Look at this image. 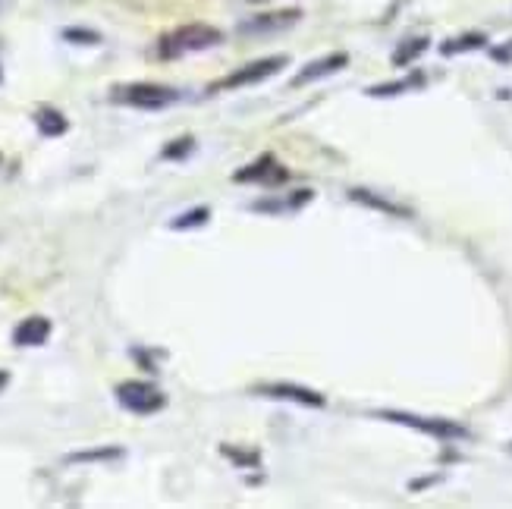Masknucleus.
<instances>
[{
  "label": "nucleus",
  "instance_id": "1",
  "mask_svg": "<svg viewBox=\"0 0 512 509\" xmlns=\"http://www.w3.org/2000/svg\"><path fill=\"white\" fill-rule=\"evenodd\" d=\"M220 29L214 26H205V22H192V26H180V29H173L161 38L158 44V54L164 60H176V57H183V54H195V51H208L214 48V44H220Z\"/></svg>",
  "mask_w": 512,
  "mask_h": 509
},
{
  "label": "nucleus",
  "instance_id": "2",
  "mask_svg": "<svg viewBox=\"0 0 512 509\" xmlns=\"http://www.w3.org/2000/svg\"><path fill=\"white\" fill-rule=\"evenodd\" d=\"M110 98L117 104L136 107V110H164L180 101V92H176V88H167V85H154V82H132V85L114 88Z\"/></svg>",
  "mask_w": 512,
  "mask_h": 509
},
{
  "label": "nucleus",
  "instance_id": "3",
  "mask_svg": "<svg viewBox=\"0 0 512 509\" xmlns=\"http://www.w3.org/2000/svg\"><path fill=\"white\" fill-rule=\"evenodd\" d=\"M117 403L132 415H154L167 406V396L151 381H123L117 384Z\"/></svg>",
  "mask_w": 512,
  "mask_h": 509
},
{
  "label": "nucleus",
  "instance_id": "4",
  "mask_svg": "<svg viewBox=\"0 0 512 509\" xmlns=\"http://www.w3.org/2000/svg\"><path fill=\"white\" fill-rule=\"evenodd\" d=\"M289 63V57L286 54H277V57H264V60H255V63H249V66H242V70H236V73H230V76H224L220 82H214L208 92H236V88H246V85H258V82H264V79H271V76H277L283 66Z\"/></svg>",
  "mask_w": 512,
  "mask_h": 509
},
{
  "label": "nucleus",
  "instance_id": "5",
  "mask_svg": "<svg viewBox=\"0 0 512 509\" xmlns=\"http://www.w3.org/2000/svg\"><path fill=\"white\" fill-rule=\"evenodd\" d=\"M377 418L406 425V428L421 431V434H431L437 440H465L469 437V431L456 422H450V418H425V415H412V412H377Z\"/></svg>",
  "mask_w": 512,
  "mask_h": 509
},
{
  "label": "nucleus",
  "instance_id": "6",
  "mask_svg": "<svg viewBox=\"0 0 512 509\" xmlns=\"http://www.w3.org/2000/svg\"><path fill=\"white\" fill-rule=\"evenodd\" d=\"M261 396H271V400H286V403H299V406H308V409H324V396L308 390V387H299V384H261L255 387Z\"/></svg>",
  "mask_w": 512,
  "mask_h": 509
},
{
  "label": "nucleus",
  "instance_id": "7",
  "mask_svg": "<svg viewBox=\"0 0 512 509\" xmlns=\"http://www.w3.org/2000/svg\"><path fill=\"white\" fill-rule=\"evenodd\" d=\"M283 176H286V170L277 164L274 154H261L255 164L236 170L233 180L236 183H277V180H283Z\"/></svg>",
  "mask_w": 512,
  "mask_h": 509
},
{
  "label": "nucleus",
  "instance_id": "8",
  "mask_svg": "<svg viewBox=\"0 0 512 509\" xmlns=\"http://www.w3.org/2000/svg\"><path fill=\"white\" fill-rule=\"evenodd\" d=\"M51 337V321L41 318V315H32V318H22L13 330V343L19 349H29V346H44Z\"/></svg>",
  "mask_w": 512,
  "mask_h": 509
},
{
  "label": "nucleus",
  "instance_id": "9",
  "mask_svg": "<svg viewBox=\"0 0 512 509\" xmlns=\"http://www.w3.org/2000/svg\"><path fill=\"white\" fill-rule=\"evenodd\" d=\"M346 63H349L346 54H327V57H321V60H311L308 66H302V70L296 73V79L289 82V85H293V88H302V85L315 82V79H324V76L340 73Z\"/></svg>",
  "mask_w": 512,
  "mask_h": 509
},
{
  "label": "nucleus",
  "instance_id": "10",
  "mask_svg": "<svg viewBox=\"0 0 512 509\" xmlns=\"http://www.w3.org/2000/svg\"><path fill=\"white\" fill-rule=\"evenodd\" d=\"M302 13L299 10H280V13H261L249 22H242V32H249V35H264V32H280L286 26H293V22L299 19Z\"/></svg>",
  "mask_w": 512,
  "mask_h": 509
},
{
  "label": "nucleus",
  "instance_id": "11",
  "mask_svg": "<svg viewBox=\"0 0 512 509\" xmlns=\"http://www.w3.org/2000/svg\"><path fill=\"white\" fill-rule=\"evenodd\" d=\"M35 126H38V132H41L44 139H57V136H63L66 129H70L66 117L60 114V110H54V107H41L38 114H35Z\"/></svg>",
  "mask_w": 512,
  "mask_h": 509
},
{
  "label": "nucleus",
  "instance_id": "12",
  "mask_svg": "<svg viewBox=\"0 0 512 509\" xmlns=\"http://www.w3.org/2000/svg\"><path fill=\"white\" fill-rule=\"evenodd\" d=\"M421 85H425V76H421V73H412V76L399 79V82L374 85V88H368V95H371V98H393V95H406V92H412V88H421Z\"/></svg>",
  "mask_w": 512,
  "mask_h": 509
},
{
  "label": "nucleus",
  "instance_id": "13",
  "mask_svg": "<svg viewBox=\"0 0 512 509\" xmlns=\"http://www.w3.org/2000/svg\"><path fill=\"white\" fill-rule=\"evenodd\" d=\"M349 195L355 198V202H362V205H368V208H377V211H384V214H393V217H409V214H412L409 208L393 205V202H387V198L374 195V192H368V189H352Z\"/></svg>",
  "mask_w": 512,
  "mask_h": 509
},
{
  "label": "nucleus",
  "instance_id": "14",
  "mask_svg": "<svg viewBox=\"0 0 512 509\" xmlns=\"http://www.w3.org/2000/svg\"><path fill=\"white\" fill-rule=\"evenodd\" d=\"M487 38L481 32H469V35H459V38H450V41H443L440 44V54L443 57H456V54H465V51H478L484 48Z\"/></svg>",
  "mask_w": 512,
  "mask_h": 509
},
{
  "label": "nucleus",
  "instance_id": "15",
  "mask_svg": "<svg viewBox=\"0 0 512 509\" xmlns=\"http://www.w3.org/2000/svg\"><path fill=\"white\" fill-rule=\"evenodd\" d=\"M425 51H428V38H425V35H421V38H406V41L393 51V66H409L415 57H421Z\"/></svg>",
  "mask_w": 512,
  "mask_h": 509
},
{
  "label": "nucleus",
  "instance_id": "16",
  "mask_svg": "<svg viewBox=\"0 0 512 509\" xmlns=\"http://www.w3.org/2000/svg\"><path fill=\"white\" fill-rule=\"evenodd\" d=\"M114 459H123V450L120 447L82 450V453H70V456H66V462H73V466H82V462H114Z\"/></svg>",
  "mask_w": 512,
  "mask_h": 509
},
{
  "label": "nucleus",
  "instance_id": "17",
  "mask_svg": "<svg viewBox=\"0 0 512 509\" xmlns=\"http://www.w3.org/2000/svg\"><path fill=\"white\" fill-rule=\"evenodd\" d=\"M208 217H211V208H192L186 214H180L176 220H170V230H192V227H205L208 224Z\"/></svg>",
  "mask_w": 512,
  "mask_h": 509
},
{
  "label": "nucleus",
  "instance_id": "18",
  "mask_svg": "<svg viewBox=\"0 0 512 509\" xmlns=\"http://www.w3.org/2000/svg\"><path fill=\"white\" fill-rule=\"evenodd\" d=\"M195 148V142L189 139V136H183V139H176L173 145H167L164 151H161V158H167V161H180V158H186V154Z\"/></svg>",
  "mask_w": 512,
  "mask_h": 509
},
{
  "label": "nucleus",
  "instance_id": "19",
  "mask_svg": "<svg viewBox=\"0 0 512 509\" xmlns=\"http://www.w3.org/2000/svg\"><path fill=\"white\" fill-rule=\"evenodd\" d=\"M63 38L70 44H101V35L92 32V29H66Z\"/></svg>",
  "mask_w": 512,
  "mask_h": 509
},
{
  "label": "nucleus",
  "instance_id": "20",
  "mask_svg": "<svg viewBox=\"0 0 512 509\" xmlns=\"http://www.w3.org/2000/svg\"><path fill=\"white\" fill-rule=\"evenodd\" d=\"M224 456H230L236 466H258V453H239L233 447H224Z\"/></svg>",
  "mask_w": 512,
  "mask_h": 509
},
{
  "label": "nucleus",
  "instance_id": "21",
  "mask_svg": "<svg viewBox=\"0 0 512 509\" xmlns=\"http://www.w3.org/2000/svg\"><path fill=\"white\" fill-rule=\"evenodd\" d=\"M491 57L497 63H512V41H503V44H497V48H491Z\"/></svg>",
  "mask_w": 512,
  "mask_h": 509
},
{
  "label": "nucleus",
  "instance_id": "22",
  "mask_svg": "<svg viewBox=\"0 0 512 509\" xmlns=\"http://www.w3.org/2000/svg\"><path fill=\"white\" fill-rule=\"evenodd\" d=\"M7 384H10V374H7V371H0V393L7 390Z\"/></svg>",
  "mask_w": 512,
  "mask_h": 509
},
{
  "label": "nucleus",
  "instance_id": "23",
  "mask_svg": "<svg viewBox=\"0 0 512 509\" xmlns=\"http://www.w3.org/2000/svg\"><path fill=\"white\" fill-rule=\"evenodd\" d=\"M249 4H261V0H249Z\"/></svg>",
  "mask_w": 512,
  "mask_h": 509
},
{
  "label": "nucleus",
  "instance_id": "24",
  "mask_svg": "<svg viewBox=\"0 0 512 509\" xmlns=\"http://www.w3.org/2000/svg\"><path fill=\"white\" fill-rule=\"evenodd\" d=\"M509 453H512V444H509Z\"/></svg>",
  "mask_w": 512,
  "mask_h": 509
}]
</instances>
